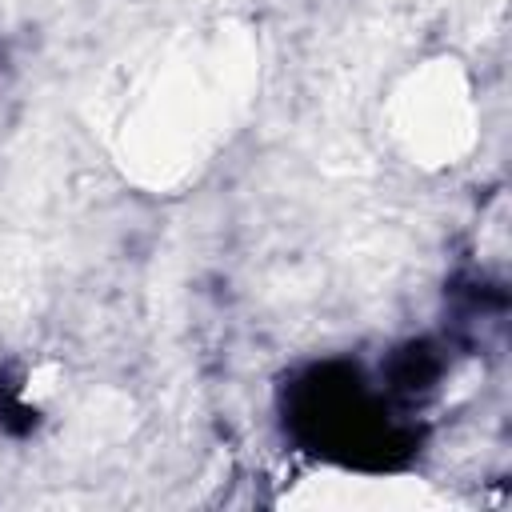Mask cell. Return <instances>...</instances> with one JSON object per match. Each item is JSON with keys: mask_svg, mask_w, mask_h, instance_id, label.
I'll return each mask as SVG.
<instances>
[{"mask_svg": "<svg viewBox=\"0 0 512 512\" xmlns=\"http://www.w3.org/2000/svg\"><path fill=\"white\" fill-rule=\"evenodd\" d=\"M440 376V360L432 356L428 344H412L392 360V388L396 392H424Z\"/></svg>", "mask_w": 512, "mask_h": 512, "instance_id": "obj_1", "label": "cell"}, {"mask_svg": "<svg viewBox=\"0 0 512 512\" xmlns=\"http://www.w3.org/2000/svg\"><path fill=\"white\" fill-rule=\"evenodd\" d=\"M0 424L12 428V432H28L36 424V416L16 400V392H12V384L4 376H0Z\"/></svg>", "mask_w": 512, "mask_h": 512, "instance_id": "obj_2", "label": "cell"}]
</instances>
